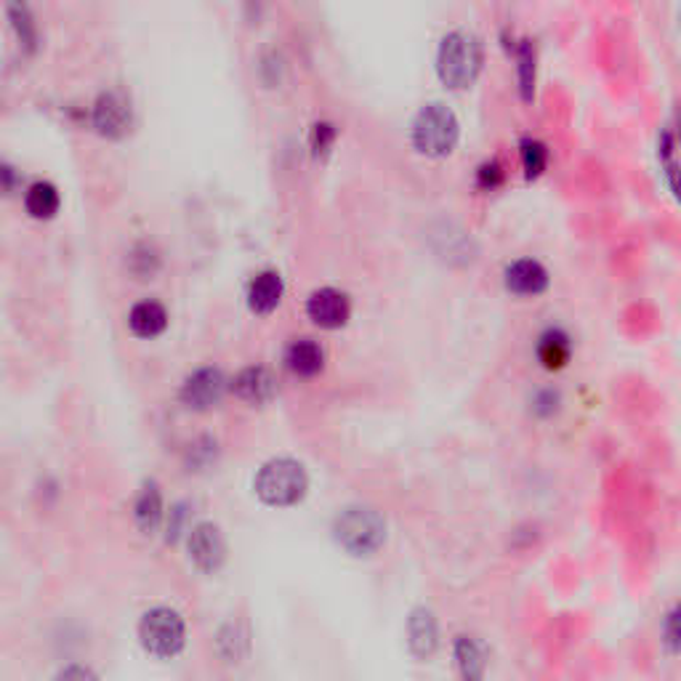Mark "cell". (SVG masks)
<instances>
[{
  "mask_svg": "<svg viewBox=\"0 0 681 681\" xmlns=\"http://www.w3.org/2000/svg\"><path fill=\"white\" fill-rule=\"evenodd\" d=\"M133 517H137V525L141 532H155L160 522H163V498H160V490L155 482H147L141 487L137 506H133Z\"/></svg>",
  "mask_w": 681,
  "mask_h": 681,
  "instance_id": "cell-20",
  "label": "cell"
},
{
  "mask_svg": "<svg viewBox=\"0 0 681 681\" xmlns=\"http://www.w3.org/2000/svg\"><path fill=\"white\" fill-rule=\"evenodd\" d=\"M285 295V282L274 269H263L248 285V306L256 314H272Z\"/></svg>",
  "mask_w": 681,
  "mask_h": 681,
  "instance_id": "cell-11",
  "label": "cell"
},
{
  "mask_svg": "<svg viewBox=\"0 0 681 681\" xmlns=\"http://www.w3.org/2000/svg\"><path fill=\"white\" fill-rule=\"evenodd\" d=\"M306 314L314 325L325 327V331H338L349 323L352 317V301L344 291L336 288H320L306 301Z\"/></svg>",
  "mask_w": 681,
  "mask_h": 681,
  "instance_id": "cell-7",
  "label": "cell"
},
{
  "mask_svg": "<svg viewBox=\"0 0 681 681\" xmlns=\"http://www.w3.org/2000/svg\"><path fill=\"white\" fill-rule=\"evenodd\" d=\"M436 78L450 91L472 88L485 67V43L472 30H450L436 46Z\"/></svg>",
  "mask_w": 681,
  "mask_h": 681,
  "instance_id": "cell-1",
  "label": "cell"
},
{
  "mask_svg": "<svg viewBox=\"0 0 681 681\" xmlns=\"http://www.w3.org/2000/svg\"><path fill=\"white\" fill-rule=\"evenodd\" d=\"M256 496L267 506H295L310 490V477L304 466L293 458H274L256 474Z\"/></svg>",
  "mask_w": 681,
  "mask_h": 681,
  "instance_id": "cell-4",
  "label": "cell"
},
{
  "mask_svg": "<svg viewBox=\"0 0 681 681\" xmlns=\"http://www.w3.org/2000/svg\"><path fill=\"white\" fill-rule=\"evenodd\" d=\"M333 532L340 549L349 551L352 556H372L387 541V522L378 511L349 506L338 514Z\"/></svg>",
  "mask_w": 681,
  "mask_h": 681,
  "instance_id": "cell-3",
  "label": "cell"
},
{
  "mask_svg": "<svg viewBox=\"0 0 681 681\" xmlns=\"http://www.w3.org/2000/svg\"><path fill=\"white\" fill-rule=\"evenodd\" d=\"M673 137H677V141H679V147H681V109L677 112V123H673Z\"/></svg>",
  "mask_w": 681,
  "mask_h": 681,
  "instance_id": "cell-28",
  "label": "cell"
},
{
  "mask_svg": "<svg viewBox=\"0 0 681 681\" xmlns=\"http://www.w3.org/2000/svg\"><path fill=\"white\" fill-rule=\"evenodd\" d=\"M679 32H681V9H679Z\"/></svg>",
  "mask_w": 681,
  "mask_h": 681,
  "instance_id": "cell-29",
  "label": "cell"
},
{
  "mask_svg": "<svg viewBox=\"0 0 681 681\" xmlns=\"http://www.w3.org/2000/svg\"><path fill=\"white\" fill-rule=\"evenodd\" d=\"M506 182V169L498 163V160H485V163L477 169V176H474V184H477L479 192H496Z\"/></svg>",
  "mask_w": 681,
  "mask_h": 681,
  "instance_id": "cell-24",
  "label": "cell"
},
{
  "mask_svg": "<svg viewBox=\"0 0 681 681\" xmlns=\"http://www.w3.org/2000/svg\"><path fill=\"white\" fill-rule=\"evenodd\" d=\"M679 141L673 137L671 128H663L658 137V160H660V171H663L668 192L673 195V201L681 205V160L677 158Z\"/></svg>",
  "mask_w": 681,
  "mask_h": 681,
  "instance_id": "cell-19",
  "label": "cell"
},
{
  "mask_svg": "<svg viewBox=\"0 0 681 681\" xmlns=\"http://www.w3.org/2000/svg\"><path fill=\"white\" fill-rule=\"evenodd\" d=\"M549 147L543 144L541 139L536 137H525L519 141V160H522V171L527 182H536V179H541L545 169H549Z\"/></svg>",
  "mask_w": 681,
  "mask_h": 681,
  "instance_id": "cell-23",
  "label": "cell"
},
{
  "mask_svg": "<svg viewBox=\"0 0 681 681\" xmlns=\"http://www.w3.org/2000/svg\"><path fill=\"white\" fill-rule=\"evenodd\" d=\"M408 645L410 652L421 660L432 658L436 652V645H440V628H436V618L432 609L426 607L413 609V615H410L408 620Z\"/></svg>",
  "mask_w": 681,
  "mask_h": 681,
  "instance_id": "cell-12",
  "label": "cell"
},
{
  "mask_svg": "<svg viewBox=\"0 0 681 681\" xmlns=\"http://www.w3.org/2000/svg\"><path fill=\"white\" fill-rule=\"evenodd\" d=\"M504 285L514 295H541L549 291V269L536 259H517L504 269Z\"/></svg>",
  "mask_w": 681,
  "mask_h": 681,
  "instance_id": "cell-10",
  "label": "cell"
},
{
  "mask_svg": "<svg viewBox=\"0 0 681 681\" xmlns=\"http://www.w3.org/2000/svg\"><path fill=\"white\" fill-rule=\"evenodd\" d=\"M190 559L197 570L208 575L221 570L224 559H227V543H224L221 530L216 525L203 522L190 532Z\"/></svg>",
  "mask_w": 681,
  "mask_h": 681,
  "instance_id": "cell-8",
  "label": "cell"
},
{
  "mask_svg": "<svg viewBox=\"0 0 681 681\" xmlns=\"http://www.w3.org/2000/svg\"><path fill=\"white\" fill-rule=\"evenodd\" d=\"M410 141H413V150L423 158H450L461 141L458 115L442 101H429L419 109L413 126H410Z\"/></svg>",
  "mask_w": 681,
  "mask_h": 681,
  "instance_id": "cell-2",
  "label": "cell"
},
{
  "mask_svg": "<svg viewBox=\"0 0 681 681\" xmlns=\"http://www.w3.org/2000/svg\"><path fill=\"white\" fill-rule=\"evenodd\" d=\"M559 408V394L556 391L545 389L541 394H536V404H532V410H536L538 415H554Z\"/></svg>",
  "mask_w": 681,
  "mask_h": 681,
  "instance_id": "cell-27",
  "label": "cell"
},
{
  "mask_svg": "<svg viewBox=\"0 0 681 681\" xmlns=\"http://www.w3.org/2000/svg\"><path fill=\"white\" fill-rule=\"evenodd\" d=\"M60 205H62L60 190L48 182H35L28 190V195H24V208H28V214L32 218H37V221L54 218L60 214Z\"/></svg>",
  "mask_w": 681,
  "mask_h": 681,
  "instance_id": "cell-21",
  "label": "cell"
},
{
  "mask_svg": "<svg viewBox=\"0 0 681 681\" xmlns=\"http://www.w3.org/2000/svg\"><path fill=\"white\" fill-rule=\"evenodd\" d=\"M663 647L671 655H681V602L668 609L663 620Z\"/></svg>",
  "mask_w": 681,
  "mask_h": 681,
  "instance_id": "cell-25",
  "label": "cell"
},
{
  "mask_svg": "<svg viewBox=\"0 0 681 681\" xmlns=\"http://www.w3.org/2000/svg\"><path fill=\"white\" fill-rule=\"evenodd\" d=\"M6 14L11 19V28H14L19 43L28 51H35L37 46V24L32 17L28 0H6Z\"/></svg>",
  "mask_w": 681,
  "mask_h": 681,
  "instance_id": "cell-22",
  "label": "cell"
},
{
  "mask_svg": "<svg viewBox=\"0 0 681 681\" xmlns=\"http://www.w3.org/2000/svg\"><path fill=\"white\" fill-rule=\"evenodd\" d=\"M141 647L155 658H173L184 650L186 626L184 618L171 607H155L139 623Z\"/></svg>",
  "mask_w": 681,
  "mask_h": 681,
  "instance_id": "cell-5",
  "label": "cell"
},
{
  "mask_svg": "<svg viewBox=\"0 0 681 681\" xmlns=\"http://www.w3.org/2000/svg\"><path fill=\"white\" fill-rule=\"evenodd\" d=\"M233 391L248 404H267L278 394V381H274V376L267 368H246L237 372Z\"/></svg>",
  "mask_w": 681,
  "mask_h": 681,
  "instance_id": "cell-14",
  "label": "cell"
},
{
  "mask_svg": "<svg viewBox=\"0 0 681 681\" xmlns=\"http://www.w3.org/2000/svg\"><path fill=\"white\" fill-rule=\"evenodd\" d=\"M91 123L96 128V133H101V137L123 139L133 126L131 101H128L120 91L101 94L94 105Z\"/></svg>",
  "mask_w": 681,
  "mask_h": 681,
  "instance_id": "cell-6",
  "label": "cell"
},
{
  "mask_svg": "<svg viewBox=\"0 0 681 681\" xmlns=\"http://www.w3.org/2000/svg\"><path fill=\"white\" fill-rule=\"evenodd\" d=\"M536 357L545 370H562L568 368V363L573 359V338L562 327H545L538 336L536 344Z\"/></svg>",
  "mask_w": 681,
  "mask_h": 681,
  "instance_id": "cell-13",
  "label": "cell"
},
{
  "mask_svg": "<svg viewBox=\"0 0 681 681\" xmlns=\"http://www.w3.org/2000/svg\"><path fill=\"white\" fill-rule=\"evenodd\" d=\"M224 391H227V378L221 370L203 368L192 372L182 387V402L192 410H210L221 402Z\"/></svg>",
  "mask_w": 681,
  "mask_h": 681,
  "instance_id": "cell-9",
  "label": "cell"
},
{
  "mask_svg": "<svg viewBox=\"0 0 681 681\" xmlns=\"http://www.w3.org/2000/svg\"><path fill=\"white\" fill-rule=\"evenodd\" d=\"M336 141V128L331 123H314L312 128V152L317 158H325Z\"/></svg>",
  "mask_w": 681,
  "mask_h": 681,
  "instance_id": "cell-26",
  "label": "cell"
},
{
  "mask_svg": "<svg viewBox=\"0 0 681 681\" xmlns=\"http://www.w3.org/2000/svg\"><path fill=\"white\" fill-rule=\"evenodd\" d=\"M514 62H517V88L522 101L536 99V83H538V48L530 37L517 41L511 51Z\"/></svg>",
  "mask_w": 681,
  "mask_h": 681,
  "instance_id": "cell-16",
  "label": "cell"
},
{
  "mask_svg": "<svg viewBox=\"0 0 681 681\" xmlns=\"http://www.w3.org/2000/svg\"><path fill=\"white\" fill-rule=\"evenodd\" d=\"M285 368L299 378H314L325 368V352L317 340L299 338L285 349Z\"/></svg>",
  "mask_w": 681,
  "mask_h": 681,
  "instance_id": "cell-15",
  "label": "cell"
},
{
  "mask_svg": "<svg viewBox=\"0 0 681 681\" xmlns=\"http://www.w3.org/2000/svg\"><path fill=\"white\" fill-rule=\"evenodd\" d=\"M128 327L139 338H158L169 327V312L158 301H141L128 314Z\"/></svg>",
  "mask_w": 681,
  "mask_h": 681,
  "instance_id": "cell-17",
  "label": "cell"
},
{
  "mask_svg": "<svg viewBox=\"0 0 681 681\" xmlns=\"http://www.w3.org/2000/svg\"><path fill=\"white\" fill-rule=\"evenodd\" d=\"M453 655H455V666H458L461 677H466V679L485 677L487 652H485V645H482L477 636L461 634L453 645Z\"/></svg>",
  "mask_w": 681,
  "mask_h": 681,
  "instance_id": "cell-18",
  "label": "cell"
}]
</instances>
